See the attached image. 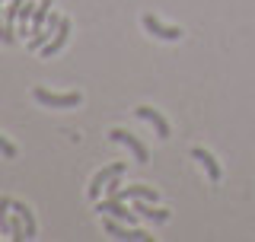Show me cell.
<instances>
[{"label":"cell","mask_w":255,"mask_h":242,"mask_svg":"<svg viewBox=\"0 0 255 242\" xmlns=\"http://www.w3.org/2000/svg\"><path fill=\"white\" fill-rule=\"evenodd\" d=\"M32 99L45 109H74V106H80V93H48L45 86H35V90H32Z\"/></svg>","instance_id":"obj_1"},{"label":"cell","mask_w":255,"mask_h":242,"mask_svg":"<svg viewBox=\"0 0 255 242\" xmlns=\"http://www.w3.org/2000/svg\"><path fill=\"white\" fill-rule=\"evenodd\" d=\"M106 233H109V236H115V239H128V242H147V239H153L150 233L131 227V223H122V220H115V217H106Z\"/></svg>","instance_id":"obj_2"},{"label":"cell","mask_w":255,"mask_h":242,"mask_svg":"<svg viewBox=\"0 0 255 242\" xmlns=\"http://www.w3.org/2000/svg\"><path fill=\"white\" fill-rule=\"evenodd\" d=\"M96 211L99 214H106V217H115V220H122V223H137V211L134 207H125V201H118V198H106V201H99L96 204Z\"/></svg>","instance_id":"obj_3"},{"label":"cell","mask_w":255,"mask_h":242,"mask_svg":"<svg viewBox=\"0 0 255 242\" xmlns=\"http://www.w3.org/2000/svg\"><path fill=\"white\" fill-rule=\"evenodd\" d=\"M143 29L150 32V35H156V38H163V42H179L182 38V29L179 26H166V22H159L156 16H143Z\"/></svg>","instance_id":"obj_4"},{"label":"cell","mask_w":255,"mask_h":242,"mask_svg":"<svg viewBox=\"0 0 255 242\" xmlns=\"http://www.w3.org/2000/svg\"><path fill=\"white\" fill-rule=\"evenodd\" d=\"M125 172V163H112V166H106V169H99V172L93 175V182H90V198H96L99 201V195H102V188L115 179V175H122Z\"/></svg>","instance_id":"obj_5"},{"label":"cell","mask_w":255,"mask_h":242,"mask_svg":"<svg viewBox=\"0 0 255 242\" xmlns=\"http://www.w3.org/2000/svg\"><path fill=\"white\" fill-rule=\"evenodd\" d=\"M109 137H112V140H115V143H125V147L134 153V159H137V163H147V159H150L147 147H143V143H140V140H137V137H134V134H128V131H122V127H115V131H112Z\"/></svg>","instance_id":"obj_6"},{"label":"cell","mask_w":255,"mask_h":242,"mask_svg":"<svg viewBox=\"0 0 255 242\" xmlns=\"http://www.w3.org/2000/svg\"><path fill=\"white\" fill-rule=\"evenodd\" d=\"M118 201H137V198H143V201H159V191L156 188H150V185H128V188H118V195H115Z\"/></svg>","instance_id":"obj_7"},{"label":"cell","mask_w":255,"mask_h":242,"mask_svg":"<svg viewBox=\"0 0 255 242\" xmlns=\"http://www.w3.org/2000/svg\"><path fill=\"white\" fill-rule=\"evenodd\" d=\"M67 35H70V19L64 16V19H61V26H58V32L51 35V42L42 45V58H51V54H58L61 48L67 45Z\"/></svg>","instance_id":"obj_8"},{"label":"cell","mask_w":255,"mask_h":242,"mask_svg":"<svg viewBox=\"0 0 255 242\" xmlns=\"http://www.w3.org/2000/svg\"><path fill=\"white\" fill-rule=\"evenodd\" d=\"M134 112H137V118L150 121V124L156 127V137H159V140H166V137H169V121L159 115V112H153L150 106H140V109H134Z\"/></svg>","instance_id":"obj_9"},{"label":"cell","mask_w":255,"mask_h":242,"mask_svg":"<svg viewBox=\"0 0 255 242\" xmlns=\"http://www.w3.org/2000/svg\"><path fill=\"white\" fill-rule=\"evenodd\" d=\"M134 211H137V217H143V220H153V223H166V220H169V211L153 207V201H143V198L134 201Z\"/></svg>","instance_id":"obj_10"},{"label":"cell","mask_w":255,"mask_h":242,"mask_svg":"<svg viewBox=\"0 0 255 242\" xmlns=\"http://www.w3.org/2000/svg\"><path fill=\"white\" fill-rule=\"evenodd\" d=\"M191 159H198V163H201L204 166V172L207 175H211V182H220V166H217V159H214L211 156V153H207V150H201V147H195V150H191Z\"/></svg>","instance_id":"obj_11"},{"label":"cell","mask_w":255,"mask_h":242,"mask_svg":"<svg viewBox=\"0 0 255 242\" xmlns=\"http://www.w3.org/2000/svg\"><path fill=\"white\" fill-rule=\"evenodd\" d=\"M48 16H51V0H38V3H35V13H32V35H35L38 29H45Z\"/></svg>","instance_id":"obj_12"},{"label":"cell","mask_w":255,"mask_h":242,"mask_svg":"<svg viewBox=\"0 0 255 242\" xmlns=\"http://www.w3.org/2000/svg\"><path fill=\"white\" fill-rule=\"evenodd\" d=\"M10 211H13V198H0V233H3V236H10V230H13Z\"/></svg>","instance_id":"obj_13"},{"label":"cell","mask_w":255,"mask_h":242,"mask_svg":"<svg viewBox=\"0 0 255 242\" xmlns=\"http://www.w3.org/2000/svg\"><path fill=\"white\" fill-rule=\"evenodd\" d=\"M0 42H3V45H13V42H16V35H13V32H10V29H6V22H3V16H0Z\"/></svg>","instance_id":"obj_14"},{"label":"cell","mask_w":255,"mask_h":242,"mask_svg":"<svg viewBox=\"0 0 255 242\" xmlns=\"http://www.w3.org/2000/svg\"><path fill=\"white\" fill-rule=\"evenodd\" d=\"M0 153H3V156H6V159H13V156H16V147H13V143H10V140H6V137H3V134H0Z\"/></svg>","instance_id":"obj_15"},{"label":"cell","mask_w":255,"mask_h":242,"mask_svg":"<svg viewBox=\"0 0 255 242\" xmlns=\"http://www.w3.org/2000/svg\"><path fill=\"white\" fill-rule=\"evenodd\" d=\"M118 179H122V175H115V179L106 185V188H109V198H115V195H118V188H122V182H118Z\"/></svg>","instance_id":"obj_16"}]
</instances>
